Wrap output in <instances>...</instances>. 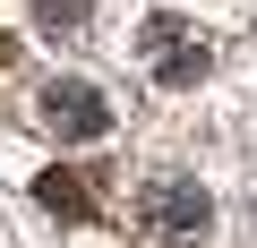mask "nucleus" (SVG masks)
<instances>
[{
  "label": "nucleus",
  "instance_id": "obj_1",
  "mask_svg": "<svg viewBox=\"0 0 257 248\" xmlns=\"http://www.w3.org/2000/svg\"><path fill=\"white\" fill-rule=\"evenodd\" d=\"M138 60L155 69V86H197V77L214 69L206 35H189L180 18H146V26H138Z\"/></svg>",
  "mask_w": 257,
  "mask_h": 248
},
{
  "label": "nucleus",
  "instance_id": "obj_2",
  "mask_svg": "<svg viewBox=\"0 0 257 248\" xmlns=\"http://www.w3.org/2000/svg\"><path fill=\"white\" fill-rule=\"evenodd\" d=\"M43 129H52L60 146H94V137H111V103H103L86 77H52V86H43Z\"/></svg>",
  "mask_w": 257,
  "mask_h": 248
},
{
  "label": "nucleus",
  "instance_id": "obj_3",
  "mask_svg": "<svg viewBox=\"0 0 257 248\" xmlns=\"http://www.w3.org/2000/svg\"><path fill=\"white\" fill-rule=\"evenodd\" d=\"M146 222H155L163 239H206V231H214L206 180H155V188H146Z\"/></svg>",
  "mask_w": 257,
  "mask_h": 248
},
{
  "label": "nucleus",
  "instance_id": "obj_4",
  "mask_svg": "<svg viewBox=\"0 0 257 248\" xmlns=\"http://www.w3.org/2000/svg\"><path fill=\"white\" fill-rule=\"evenodd\" d=\"M35 197H43L52 214H69V222H86V214H94V197H86V180H77V171H43V180H35Z\"/></svg>",
  "mask_w": 257,
  "mask_h": 248
},
{
  "label": "nucleus",
  "instance_id": "obj_5",
  "mask_svg": "<svg viewBox=\"0 0 257 248\" xmlns=\"http://www.w3.org/2000/svg\"><path fill=\"white\" fill-rule=\"evenodd\" d=\"M35 26L43 35H86V0H35Z\"/></svg>",
  "mask_w": 257,
  "mask_h": 248
},
{
  "label": "nucleus",
  "instance_id": "obj_6",
  "mask_svg": "<svg viewBox=\"0 0 257 248\" xmlns=\"http://www.w3.org/2000/svg\"><path fill=\"white\" fill-rule=\"evenodd\" d=\"M248 205H257V197H248Z\"/></svg>",
  "mask_w": 257,
  "mask_h": 248
}]
</instances>
